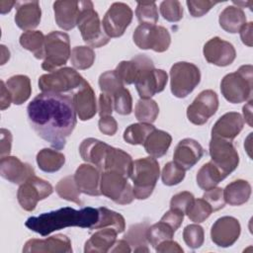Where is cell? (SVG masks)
<instances>
[{"label":"cell","mask_w":253,"mask_h":253,"mask_svg":"<svg viewBox=\"0 0 253 253\" xmlns=\"http://www.w3.org/2000/svg\"><path fill=\"white\" fill-rule=\"evenodd\" d=\"M139 68H140V54L134 56L130 60L121 61L117 65L115 71L124 84L129 85L135 82Z\"/></svg>","instance_id":"38"},{"label":"cell","mask_w":253,"mask_h":253,"mask_svg":"<svg viewBox=\"0 0 253 253\" xmlns=\"http://www.w3.org/2000/svg\"><path fill=\"white\" fill-rule=\"evenodd\" d=\"M210 155L211 162L220 170L224 177L233 172L239 163V156L232 142L220 137L211 136Z\"/></svg>","instance_id":"12"},{"label":"cell","mask_w":253,"mask_h":253,"mask_svg":"<svg viewBox=\"0 0 253 253\" xmlns=\"http://www.w3.org/2000/svg\"><path fill=\"white\" fill-rule=\"evenodd\" d=\"M65 162V156L56 150L43 148L37 154V163L41 170L47 173L58 171Z\"/></svg>","instance_id":"34"},{"label":"cell","mask_w":253,"mask_h":253,"mask_svg":"<svg viewBox=\"0 0 253 253\" xmlns=\"http://www.w3.org/2000/svg\"><path fill=\"white\" fill-rule=\"evenodd\" d=\"M160 169L156 158L151 156L133 161L129 178L133 182V196L138 200L147 199L153 192Z\"/></svg>","instance_id":"3"},{"label":"cell","mask_w":253,"mask_h":253,"mask_svg":"<svg viewBox=\"0 0 253 253\" xmlns=\"http://www.w3.org/2000/svg\"><path fill=\"white\" fill-rule=\"evenodd\" d=\"M145 232H146V228H143L142 225H135L133 227H130L129 230H128V233L125 236L126 241L130 244H136L137 248H134V251L135 252H147L148 251V248L146 247H143L145 246V241L146 240V237H145Z\"/></svg>","instance_id":"50"},{"label":"cell","mask_w":253,"mask_h":253,"mask_svg":"<svg viewBox=\"0 0 253 253\" xmlns=\"http://www.w3.org/2000/svg\"><path fill=\"white\" fill-rule=\"evenodd\" d=\"M171 135L161 129H154L143 143L145 151L153 158H159L166 154L171 145Z\"/></svg>","instance_id":"29"},{"label":"cell","mask_w":253,"mask_h":253,"mask_svg":"<svg viewBox=\"0 0 253 253\" xmlns=\"http://www.w3.org/2000/svg\"><path fill=\"white\" fill-rule=\"evenodd\" d=\"M186 3L189 12L193 17H202L219 2L210 0H188Z\"/></svg>","instance_id":"52"},{"label":"cell","mask_w":253,"mask_h":253,"mask_svg":"<svg viewBox=\"0 0 253 253\" xmlns=\"http://www.w3.org/2000/svg\"><path fill=\"white\" fill-rule=\"evenodd\" d=\"M98 211L99 217L96 224L92 227V229L109 227L115 229L118 233H122L125 231L126 221L121 213L111 211L107 208H98Z\"/></svg>","instance_id":"36"},{"label":"cell","mask_w":253,"mask_h":253,"mask_svg":"<svg viewBox=\"0 0 253 253\" xmlns=\"http://www.w3.org/2000/svg\"><path fill=\"white\" fill-rule=\"evenodd\" d=\"M135 15L140 24L156 25L158 21V10L154 1L137 2Z\"/></svg>","instance_id":"44"},{"label":"cell","mask_w":253,"mask_h":253,"mask_svg":"<svg viewBox=\"0 0 253 253\" xmlns=\"http://www.w3.org/2000/svg\"><path fill=\"white\" fill-rule=\"evenodd\" d=\"M15 14L16 25L23 31H33L41 22L42 10L39 1L17 2Z\"/></svg>","instance_id":"26"},{"label":"cell","mask_w":253,"mask_h":253,"mask_svg":"<svg viewBox=\"0 0 253 253\" xmlns=\"http://www.w3.org/2000/svg\"><path fill=\"white\" fill-rule=\"evenodd\" d=\"M101 170L91 164H81L74 174L75 183L80 193L89 196H100Z\"/></svg>","instance_id":"21"},{"label":"cell","mask_w":253,"mask_h":253,"mask_svg":"<svg viewBox=\"0 0 253 253\" xmlns=\"http://www.w3.org/2000/svg\"><path fill=\"white\" fill-rule=\"evenodd\" d=\"M155 250L159 253H182L183 252L182 247L172 239H168L159 243L155 247Z\"/></svg>","instance_id":"57"},{"label":"cell","mask_w":253,"mask_h":253,"mask_svg":"<svg viewBox=\"0 0 253 253\" xmlns=\"http://www.w3.org/2000/svg\"><path fill=\"white\" fill-rule=\"evenodd\" d=\"M114 110L123 116L129 115L132 111V98L126 88H123L113 97Z\"/></svg>","instance_id":"48"},{"label":"cell","mask_w":253,"mask_h":253,"mask_svg":"<svg viewBox=\"0 0 253 253\" xmlns=\"http://www.w3.org/2000/svg\"><path fill=\"white\" fill-rule=\"evenodd\" d=\"M132 163L133 161L128 153L123 149L112 146L106 158L103 171H116L128 179L130 176Z\"/></svg>","instance_id":"28"},{"label":"cell","mask_w":253,"mask_h":253,"mask_svg":"<svg viewBox=\"0 0 253 253\" xmlns=\"http://www.w3.org/2000/svg\"><path fill=\"white\" fill-rule=\"evenodd\" d=\"M1 176L13 184H23L35 175L34 168L16 156H5L0 160Z\"/></svg>","instance_id":"20"},{"label":"cell","mask_w":253,"mask_h":253,"mask_svg":"<svg viewBox=\"0 0 253 253\" xmlns=\"http://www.w3.org/2000/svg\"><path fill=\"white\" fill-rule=\"evenodd\" d=\"M252 100H250L248 102V104H246L244 107H243V115H244V119H245V122L250 126H252Z\"/></svg>","instance_id":"62"},{"label":"cell","mask_w":253,"mask_h":253,"mask_svg":"<svg viewBox=\"0 0 253 253\" xmlns=\"http://www.w3.org/2000/svg\"><path fill=\"white\" fill-rule=\"evenodd\" d=\"M183 239L187 246L192 249L199 248L205 240V232L199 224H189L183 230Z\"/></svg>","instance_id":"47"},{"label":"cell","mask_w":253,"mask_h":253,"mask_svg":"<svg viewBox=\"0 0 253 253\" xmlns=\"http://www.w3.org/2000/svg\"><path fill=\"white\" fill-rule=\"evenodd\" d=\"M111 147V145L105 143L104 141L89 137L81 142L79 146V152L84 161L91 163L103 171L105 161Z\"/></svg>","instance_id":"23"},{"label":"cell","mask_w":253,"mask_h":253,"mask_svg":"<svg viewBox=\"0 0 253 253\" xmlns=\"http://www.w3.org/2000/svg\"><path fill=\"white\" fill-rule=\"evenodd\" d=\"M70 60L76 69H87L91 67L95 61V52L92 47L89 46H75L71 50Z\"/></svg>","instance_id":"42"},{"label":"cell","mask_w":253,"mask_h":253,"mask_svg":"<svg viewBox=\"0 0 253 253\" xmlns=\"http://www.w3.org/2000/svg\"><path fill=\"white\" fill-rule=\"evenodd\" d=\"M218 109V98L214 91H202L187 109L189 121L197 126L206 124Z\"/></svg>","instance_id":"15"},{"label":"cell","mask_w":253,"mask_h":253,"mask_svg":"<svg viewBox=\"0 0 253 253\" xmlns=\"http://www.w3.org/2000/svg\"><path fill=\"white\" fill-rule=\"evenodd\" d=\"M133 42L141 49H152L163 52L168 49L171 37L167 29L162 26L139 24L133 33Z\"/></svg>","instance_id":"11"},{"label":"cell","mask_w":253,"mask_h":253,"mask_svg":"<svg viewBox=\"0 0 253 253\" xmlns=\"http://www.w3.org/2000/svg\"><path fill=\"white\" fill-rule=\"evenodd\" d=\"M77 27L83 41L92 47H101L110 42L105 34L98 13L91 1H82V9L77 20Z\"/></svg>","instance_id":"6"},{"label":"cell","mask_w":253,"mask_h":253,"mask_svg":"<svg viewBox=\"0 0 253 253\" xmlns=\"http://www.w3.org/2000/svg\"><path fill=\"white\" fill-rule=\"evenodd\" d=\"M52 191V186L47 181L34 175L20 185L17 192L18 202L22 209L33 211L38 202L47 198Z\"/></svg>","instance_id":"13"},{"label":"cell","mask_w":253,"mask_h":253,"mask_svg":"<svg viewBox=\"0 0 253 253\" xmlns=\"http://www.w3.org/2000/svg\"><path fill=\"white\" fill-rule=\"evenodd\" d=\"M244 121L242 116L236 112L222 115L211 128V136L220 137L232 141L242 130Z\"/></svg>","instance_id":"24"},{"label":"cell","mask_w":253,"mask_h":253,"mask_svg":"<svg viewBox=\"0 0 253 253\" xmlns=\"http://www.w3.org/2000/svg\"><path fill=\"white\" fill-rule=\"evenodd\" d=\"M23 252L28 253H70V239L63 234H56L45 239H30L25 243Z\"/></svg>","instance_id":"18"},{"label":"cell","mask_w":253,"mask_h":253,"mask_svg":"<svg viewBox=\"0 0 253 253\" xmlns=\"http://www.w3.org/2000/svg\"><path fill=\"white\" fill-rule=\"evenodd\" d=\"M81 9L82 1H55L53 11L57 26L65 31L72 30L77 25Z\"/></svg>","instance_id":"25"},{"label":"cell","mask_w":253,"mask_h":253,"mask_svg":"<svg viewBox=\"0 0 253 253\" xmlns=\"http://www.w3.org/2000/svg\"><path fill=\"white\" fill-rule=\"evenodd\" d=\"M167 80L168 75L164 70L154 68L152 60L140 54V68L134 84L141 99H150L156 93L163 91Z\"/></svg>","instance_id":"5"},{"label":"cell","mask_w":253,"mask_h":253,"mask_svg":"<svg viewBox=\"0 0 253 253\" xmlns=\"http://www.w3.org/2000/svg\"><path fill=\"white\" fill-rule=\"evenodd\" d=\"M218 22L225 32L235 34L246 24V16L241 7L227 6L220 13Z\"/></svg>","instance_id":"31"},{"label":"cell","mask_w":253,"mask_h":253,"mask_svg":"<svg viewBox=\"0 0 253 253\" xmlns=\"http://www.w3.org/2000/svg\"><path fill=\"white\" fill-rule=\"evenodd\" d=\"M212 212L211 207L202 198V199H194L193 203L190 205L188 210L186 211L187 216L194 222L200 223L206 220L211 213Z\"/></svg>","instance_id":"45"},{"label":"cell","mask_w":253,"mask_h":253,"mask_svg":"<svg viewBox=\"0 0 253 253\" xmlns=\"http://www.w3.org/2000/svg\"><path fill=\"white\" fill-rule=\"evenodd\" d=\"M29 122L39 136L60 150L76 126V112L69 96L42 92L28 105Z\"/></svg>","instance_id":"1"},{"label":"cell","mask_w":253,"mask_h":253,"mask_svg":"<svg viewBox=\"0 0 253 253\" xmlns=\"http://www.w3.org/2000/svg\"><path fill=\"white\" fill-rule=\"evenodd\" d=\"M253 67L250 64L242 65L235 72L226 74L220 83L223 97L232 104L247 101L252 95Z\"/></svg>","instance_id":"4"},{"label":"cell","mask_w":253,"mask_h":253,"mask_svg":"<svg viewBox=\"0 0 253 253\" xmlns=\"http://www.w3.org/2000/svg\"><path fill=\"white\" fill-rule=\"evenodd\" d=\"M203 52L208 62L217 66H227L231 64L236 57L234 46L218 37L208 41L204 45Z\"/></svg>","instance_id":"17"},{"label":"cell","mask_w":253,"mask_h":253,"mask_svg":"<svg viewBox=\"0 0 253 253\" xmlns=\"http://www.w3.org/2000/svg\"><path fill=\"white\" fill-rule=\"evenodd\" d=\"M203 199L211 207L212 211H216L224 207L225 201L223 198V190L218 187H213L207 190L203 195Z\"/></svg>","instance_id":"51"},{"label":"cell","mask_w":253,"mask_h":253,"mask_svg":"<svg viewBox=\"0 0 253 253\" xmlns=\"http://www.w3.org/2000/svg\"><path fill=\"white\" fill-rule=\"evenodd\" d=\"M252 30H253V23L249 22V23H246L239 31L242 42L248 46H252Z\"/></svg>","instance_id":"59"},{"label":"cell","mask_w":253,"mask_h":253,"mask_svg":"<svg viewBox=\"0 0 253 253\" xmlns=\"http://www.w3.org/2000/svg\"><path fill=\"white\" fill-rule=\"evenodd\" d=\"M0 142H1V158L8 156L11 151V143H12V134L9 130L5 128H1L0 131Z\"/></svg>","instance_id":"58"},{"label":"cell","mask_w":253,"mask_h":253,"mask_svg":"<svg viewBox=\"0 0 253 253\" xmlns=\"http://www.w3.org/2000/svg\"><path fill=\"white\" fill-rule=\"evenodd\" d=\"M123 81L119 78L115 70L106 71L102 73L99 77V86L102 93H105L112 98L121 91L124 87Z\"/></svg>","instance_id":"43"},{"label":"cell","mask_w":253,"mask_h":253,"mask_svg":"<svg viewBox=\"0 0 253 253\" xmlns=\"http://www.w3.org/2000/svg\"><path fill=\"white\" fill-rule=\"evenodd\" d=\"M204 148L195 139L184 138L179 141L174 151V162L185 171L192 168L203 156Z\"/></svg>","instance_id":"22"},{"label":"cell","mask_w":253,"mask_h":253,"mask_svg":"<svg viewBox=\"0 0 253 253\" xmlns=\"http://www.w3.org/2000/svg\"><path fill=\"white\" fill-rule=\"evenodd\" d=\"M45 56L42 68L54 71L64 65L71 55L70 40L66 33L54 31L45 36Z\"/></svg>","instance_id":"7"},{"label":"cell","mask_w":253,"mask_h":253,"mask_svg":"<svg viewBox=\"0 0 253 253\" xmlns=\"http://www.w3.org/2000/svg\"><path fill=\"white\" fill-rule=\"evenodd\" d=\"M155 129L151 124L137 123L128 126L124 131V139L132 145H142L147 136Z\"/></svg>","instance_id":"37"},{"label":"cell","mask_w":253,"mask_h":253,"mask_svg":"<svg viewBox=\"0 0 253 253\" xmlns=\"http://www.w3.org/2000/svg\"><path fill=\"white\" fill-rule=\"evenodd\" d=\"M200 81V69L191 62H176L170 69L171 92L177 98L187 97Z\"/></svg>","instance_id":"8"},{"label":"cell","mask_w":253,"mask_h":253,"mask_svg":"<svg viewBox=\"0 0 253 253\" xmlns=\"http://www.w3.org/2000/svg\"><path fill=\"white\" fill-rule=\"evenodd\" d=\"M98 217V209L87 207L81 210H75L65 207L41 213L38 216H31L26 220L25 225L42 236H46L55 230L69 226H79L91 230L96 224Z\"/></svg>","instance_id":"2"},{"label":"cell","mask_w":253,"mask_h":253,"mask_svg":"<svg viewBox=\"0 0 253 253\" xmlns=\"http://www.w3.org/2000/svg\"><path fill=\"white\" fill-rule=\"evenodd\" d=\"M134 114L140 123L152 124L159 114V107L154 100L140 99L135 105Z\"/></svg>","instance_id":"40"},{"label":"cell","mask_w":253,"mask_h":253,"mask_svg":"<svg viewBox=\"0 0 253 253\" xmlns=\"http://www.w3.org/2000/svg\"><path fill=\"white\" fill-rule=\"evenodd\" d=\"M194 196L192 193L184 191L174 195L170 201V209H175L183 211L184 213L194 201Z\"/></svg>","instance_id":"53"},{"label":"cell","mask_w":253,"mask_h":253,"mask_svg":"<svg viewBox=\"0 0 253 253\" xmlns=\"http://www.w3.org/2000/svg\"><path fill=\"white\" fill-rule=\"evenodd\" d=\"M20 44L33 52L36 58L42 59L45 56V37L41 31H28L21 35Z\"/></svg>","instance_id":"33"},{"label":"cell","mask_w":253,"mask_h":253,"mask_svg":"<svg viewBox=\"0 0 253 253\" xmlns=\"http://www.w3.org/2000/svg\"><path fill=\"white\" fill-rule=\"evenodd\" d=\"M175 231L164 221H159L157 223L152 224L148 228H146L145 237L148 243L151 244L152 247H156L159 243L172 239Z\"/></svg>","instance_id":"39"},{"label":"cell","mask_w":253,"mask_h":253,"mask_svg":"<svg viewBox=\"0 0 253 253\" xmlns=\"http://www.w3.org/2000/svg\"><path fill=\"white\" fill-rule=\"evenodd\" d=\"M251 195V186L245 180H235L229 183L223 190L225 203L230 206H241L245 204Z\"/></svg>","instance_id":"32"},{"label":"cell","mask_w":253,"mask_h":253,"mask_svg":"<svg viewBox=\"0 0 253 253\" xmlns=\"http://www.w3.org/2000/svg\"><path fill=\"white\" fill-rule=\"evenodd\" d=\"M0 105H1V110H5L7 109L10 104L12 103V99H11V95L6 87V84L4 83V81H1V97H0Z\"/></svg>","instance_id":"60"},{"label":"cell","mask_w":253,"mask_h":253,"mask_svg":"<svg viewBox=\"0 0 253 253\" xmlns=\"http://www.w3.org/2000/svg\"><path fill=\"white\" fill-rule=\"evenodd\" d=\"M83 80L75 69L63 67L42 75L39 78V87L42 92L62 94L78 88Z\"/></svg>","instance_id":"9"},{"label":"cell","mask_w":253,"mask_h":253,"mask_svg":"<svg viewBox=\"0 0 253 253\" xmlns=\"http://www.w3.org/2000/svg\"><path fill=\"white\" fill-rule=\"evenodd\" d=\"M6 87L11 95L12 103L15 105L25 103L32 93L31 80L26 75H14L10 77L6 82Z\"/></svg>","instance_id":"30"},{"label":"cell","mask_w":253,"mask_h":253,"mask_svg":"<svg viewBox=\"0 0 253 253\" xmlns=\"http://www.w3.org/2000/svg\"><path fill=\"white\" fill-rule=\"evenodd\" d=\"M162 17L169 22H178L183 18V8L177 0H166L160 4Z\"/></svg>","instance_id":"49"},{"label":"cell","mask_w":253,"mask_h":253,"mask_svg":"<svg viewBox=\"0 0 253 253\" xmlns=\"http://www.w3.org/2000/svg\"><path fill=\"white\" fill-rule=\"evenodd\" d=\"M110 251L111 252H130L131 249L129 247V243L126 239H122V240L116 241Z\"/></svg>","instance_id":"61"},{"label":"cell","mask_w":253,"mask_h":253,"mask_svg":"<svg viewBox=\"0 0 253 253\" xmlns=\"http://www.w3.org/2000/svg\"><path fill=\"white\" fill-rule=\"evenodd\" d=\"M224 178L225 177L220 170L211 161H210L204 164L198 171L197 184L201 189L207 191L216 187V185Z\"/></svg>","instance_id":"35"},{"label":"cell","mask_w":253,"mask_h":253,"mask_svg":"<svg viewBox=\"0 0 253 253\" xmlns=\"http://www.w3.org/2000/svg\"><path fill=\"white\" fill-rule=\"evenodd\" d=\"M101 195L119 205L130 204L133 199V190L127 178L116 171H103L100 182Z\"/></svg>","instance_id":"10"},{"label":"cell","mask_w":253,"mask_h":253,"mask_svg":"<svg viewBox=\"0 0 253 253\" xmlns=\"http://www.w3.org/2000/svg\"><path fill=\"white\" fill-rule=\"evenodd\" d=\"M98 126L100 131L106 135H114L118 130V123L112 116L101 117Z\"/></svg>","instance_id":"55"},{"label":"cell","mask_w":253,"mask_h":253,"mask_svg":"<svg viewBox=\"0 0 253 253\" xmlns=\"http://www.w3.org/2000/svg\"><path fill=\"white\" fill-rule=\"evenodd\" d=\"M114 109L113 98L105 93H101L99 96V115L101 117L111 116Z\"/></svg>","instance_id":"56"},{"label":"cell","mask_w":253,"mask_h":253,"mask_svg":"<svg viewBox=\"0 0 253 253\" xmlns=\"http://www.w3.org/2000/svg\"><path fill=\"white\" fill-rule=\"evenodd\" d=\"M118 232L113 228H103L95 232L85 243L84 252L86 253H106L111 250L117 241Z\"/></svg>","instance_id":"27"},{"label":"cell","mask_w":253,"mask_h":253,"mask_svg":"<svg viewBox=\"0 0 253 253\" xmlns=\"http://www.w3.org/2000/svg\"><path fill=\"white\" fill-rule=\"evenodd\" d=\"M55 191L61 199L81 205L80 191L75 183L74 176H66L62 178L56 184Z\"/></svg>","instance_id":"41"},{"label":"cell","mask_w":253,"mask_h":253,"mask_svg":"<svg viewBox=\"0 0 253 253\" xmlns=\"http://www.w3.org/2000/svg\"><path fill=\"white\" fill-rule=\"evenodd\" d=\"M131 20L132 11L129 6L123 2H115L106 12L102 21V27L110 39L119 38L124 35Z\"/></svg>","instance_id":"14"},{"label":"cell","mask_w":253,"mask_h":253,"mask_svg":"<svg viewBox=\"0 0 253 253\" xmlns=\"http://www.w3.org/2000/svg\"><path fill=\"white\" fill-rule=\"evenodd\" d=\"M161 177L164 185L174 186L183 181L185 178V170L174 161H170L163 167Z\"/></svg>","instance_id":"46"},{"label":"cell","mask_w":253,"mask_h":253,"mask_svg":"<svg viewBox=\"0 0 253 253\" xmlns=\"http://www.w3.org/2000/svg\"><path fill=\"white\" fill-rule=\"evenodd\" d=\"M184 212L175 209H170L168 211L164 213V215L161 217V221H164L166 224H168L174 231H176L180 225L183 222L184 219Z\"/></svg>","instance_id":"54"},{"label":"cell","mask_w":253,"mask_h":253,"mask_svg":"<svg viewBox=\"0 0 253 253\" xmlns=\"http://www.w3.org/2000/svg\"><path fill=\"white\" fill-rule=\"evenodd\" d=\"M76 115L81 121L92 119L97 113V102L91 85L84 79L72 97Z\"/></svg>","instance_id":"19"},{"label":"cell","mask_w":253,"mask_h":253,"mask_svg":"<svg viewBox=\"0 0 253 253\" xmlns=\"http://www.w3.org/2000/svg\"><path fill=\"white\" fill-rule=\"evenodd\" d=\"M239 221L233 216H222L215 220L211 229L212 242L219 247L233 245L240 235Z\"/></svg>","instance_id":"16"},{"label":"cell","mask_w":253,"mask_h":253,"mask_svg":"<svg viewBox=\"0 0 253 253\" xmlns=\"http://www.w3.org/2000/svg\"><path fill=\"white\" fill-rule=\"evenodd\" d=\"M17 2L15 1H6V0H1L0 1V13L1 14H6L11 11L12 7L16 5Z\"/></svg>","instance_id":"63"}]
</instances>
